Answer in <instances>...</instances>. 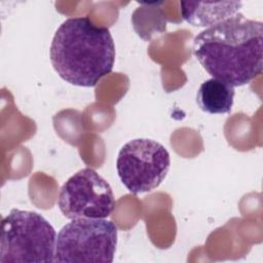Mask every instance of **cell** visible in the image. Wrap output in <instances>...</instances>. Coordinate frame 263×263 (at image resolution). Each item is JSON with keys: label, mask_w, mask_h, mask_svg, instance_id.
<instances>
[{"label": "cell", "mask_w": 263, "mask_h": 263, "mask_svg": "<svg viewBox=\"0 0 263 263\" xmlns=\"http://www.w3.org/2000/svg\"><path fill=\"white\" fill-rule=\"evenodd\" d=\"M263 24L241 13L213 25L193 39V53L213 78L242 86L262 73Z\"/></svg>", "instance_id": "cell-1"}, {"label": "cell", "mask_w": 263, "mask_h": 263, "mask_svg": "<svg viewBox=\"0 0 263 263\" xmlns=\"http://www.w3.org/2000/svg\"><path fill=\"white\" fill-rule=\"evenodd\" d=\"M49 57L63 80L92 87L112 72L115 45L106 27L96 25L87 16L69 17L55 31Z\"/></svg>", "instance_id": "cell-2"}, {"label": "cell", "mask_w": 263, "mask_h": 263, "mask_svg": "<svg viewBox=\"0 0 263 263\" xmlns=\"http://www.w3.org/2000/svg\"><path fill=\"white\" fill-rule=\"evenodd\" d=\"M57 232L40 214L12 209L1 222L0 263L54 262Z\"/></svg>", "instance_id": "cell-3"}, {"label": "cell", "mask_w": 263, "mask_h": 263, "mask_svg": "<svg viewBox=\"0 0 263 263\" xmlns=\"http://www.w3.org/2000/svg\"><path fill=\"white\" fill-rule=\"evenodd\" d=\"M117 226L106 219H74L57 235L54 262H113Z\"/></svg>", "instance_id": "cell-4"}, {"label": "cell", "mask_w": 263, "mask_h": 263, "mask_svg": "<svg viewBox=\"0 0 263 263\" xmlns=\"http://www.w3.org/2000/svg\"><path fill=\"white\" fill-rule=\"evenodd\" d=\"M171 166L166 148L151 139L125 143L117 156L116 170L121 183L134 193L150 192L165 179Z\"/></svg>", "instance_id": "cell-5"}, {"label": "cell", "mask_w": 263, "mask_h": 263, "mask_svg": "<svg viewBox=\"0 0 263 263\" xmlns=\"http://www.w3.org/2000/svg\"><path fill=\"white\" fill-rule=\"evenodd\" d=\"M58 205L71 220L106 219L114 210L115 198L110 184L95 170L85 167L63 184Z\"/></svg>", "instance_id": "cell-6"}, {"label": "cell", "mask_w": 263, "mask_h": 263, "mask_svg": "<svg viewBox=\"0 0 263 263\" xmlns=\"http://www.w3.org/2000/svg\"><path fill=\"white\" fill-rule=\"evenodd\" d=\"M182 17L195 27H211L238 12L240 2H189L182 1Z\"/></svg>", "instance_id": "cell-7"}, {"label": "cell", "mask_w": 263, "mask_h": 263, "mask_svg": "<svg viewBox=\"0 0 263 263\" xmlns=\"http://www.w3.org/2000/svg\"><path fill=\"white\" fill-rule=\"evenodd\" d=\"M234 95L235 90L232 85L212 77L200 84L196 102L203 112L224 114L231 111Z\"/></svg>", "instance_id": "cell-8"}]
</instances>
